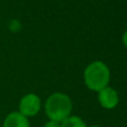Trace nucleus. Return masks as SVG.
Segmentation results:
<instances>
[{
    "label": "nucleus",
    "mask_w": 127,
    "mask_h": 127,
    "mask_svg": "<svg viewBox=\"0 0 127 127\" xmlns=\"http://www.w3.org/2000/svg\"><path fill=\"white\" fill-rule=\"evenodd\" d=\"M84 80L88 89L98 93L109 84L110 70L105 63L95 60L86 67L84 71Z\"/></svg>",
    "instance_id": "obj_1"
},
{
    "label": "nucleus",
    "mask_w": 127,
    "mask_h": 127,
    "mask_svg": "<svg viewBox=\"0 0 127 127\" xmlns=\"http://www.w3.org/2000/svg\"><path fill=\"white\" fill-rule=\"evenodd\" d=\"M89 127H100V126H98V125H93V126H89Z\"/></svg>",
    "instance_id": "obj_9"
},
{
    "label": "nucleus",
    "mask_w": 127,
    "mask_h": 127,
    "mask_svg": "<svg viewBox=\"0 0 127 127\" xmlns=\"http://www.w3.org/2000/svg\"><path fill=\"white\" fill-rule=\"evenodd\" d=\"M3 127H30V123L28 117L20 112H12L6 117Z\"/></svg>",
    "instance_id": "obj_5"
},
{
    "label": "nucleus",
    "mask_w": 127,
    "mask_h": 127,
    "mask_svg": "<svg viewBox=\"0 0 127 127\" xmlns=\"http://www.w3.org/2000/svg\"><path fill=\"white\" fill-rule=\"evenodd\" d=\"M98 101L101 107L105 109H113L119 103L118 93L114 88L107 86L98 92Z\"/></svg>",
    "instance_id": "obj_4"
},
{
    "label": "nucleus",
    "mask_w": 127,
    "mask_h": 127,
    "mask_svg": "<svg viewBox=\"0 0 127 127\" xmlns=\"http://www.w3.org/2000/svg\"><path fill=\"white\" fill-rule=\"evenodd\" d=\"M62 127H87L85 121L79 116H68L60 123Z\"/></svg>",
    "instance_id": "obj_6"
},
{
    "label": "nucleus",
    "mask_w": 127,
    "mask_h": 127,
    "mask_svg": "<svg viewBox=\"0 0 127 127\" xmlns=\"http://www.w3.org/2000/svg\"><path fill=\"white\" fill-rule=\"evenodd\" d=\"M72 109L71 99L64 93H54L47 98L45 104V113L50 121L62 123L70 116Z\"/></svg>",
    "instance_id": "obj_2"
},
{
    "label": "nucleus",
    "mask_w": 127,
    "mask_h": 127,
    "mask_svg": "<svg viewBox=\"0 0 127 127\" xmlns=\"http://www.w3.org/2000/svg\"><path fill=\"white\" fill-rule=\"evenodd\" d=\"M122 40H123L124 46L127 48V30H125V32L123 33V37H122Z\"/></svg>",
    "instance_id": "obj_8"
},
{
    "label": "nucleus",
    "mask_w": 127,
    "mask_h": 127,
    "mask_svg": "<svg viewBox=\"0 0 127 127\" xmlns=\"http://www.w3.org/2000/svg\"><path fill=\"white\" fill-rule=\"evenodd\" d=\"M41 100L36 94H27L20 99L19 112L26 117H33L40 112Z\"/></svg>",
    "instance_id": "obj_3"
},
{
    "label": "nucleus",
    "mask_w": 127,
    "mask_h": 127,
    "mask_svg": "<svg viewBox=\"0 0 127 127\" xmlns=\"http://www.w3.org/2000/svg\"><path fill=\"white\" fill-rule=\"evenodd\" d=\"M44 127H62V125H60V123H58V122L50 121V119H49V122H47Z\"/></svg>",
    "instance_id": "obj_7"
}]
</instances>
